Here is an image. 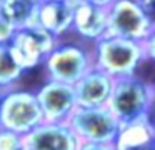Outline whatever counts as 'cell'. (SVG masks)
<instances>
[{"mask_svg":"<svg viewBox=\"0 0 155 150\" xmlns=\"http://www.w3.org/2000/svg\"><path fill=\"white\" fill-rule=\"evenodd\" d=\"M147 60L143 43L122 37L104 35L94 42L92 65L112 78L137 75V68Z\"/></svg>","mask_w":155,"mask_h":150,"instance_id":"cell-1","label":"cell"},{"mask_svg":"<svg viewBox=\"0 0 155 150\" xmlns=\"http://www.w3.org/2000/svg\"><path fill=\"white\" fill-rule=\"evenodd\" d=\"M155 100V88L150 82L137 75L115 78L107 108L120 122V125L150 118Z\"/></svg>","mask_w":155,"mask_h":150,"instance_id":"cell-2","label":"cell"},{"mask_svg":"<svg viewBox=\"0 0 155 150\" xmlns=\"http://www.w3.org/2000/svg\"><path fill=\"white\" fill-rule=\"evenodd\" d=\"M112 37L145 42L155 37V20L135 0H115L107 8V33Z\"/></svg>","mask_w":155,"mask_h":150,"instance_id":"cell-3","label":"cell"},{"mask_svg":"<svg viewBox=\"0 0 155 150\" xmlns=\"http://www.w3.org/2000/svg\"><path fill=\"white\" fill-rule=\"evenodd\" d=\"M67 123L80 142L94 143H114L122 127L107 107H75Z\"/></svg>","mask_w":155,"mask_h":150,"instance_id":"cell-4","label":"cell"},{"mask_svg":"<svg viewBox=\"0 0 155 150\" xmlns=\"http://www.w3.org/2000/svg\"><path fill=\"white\" fill-rule=\"evenodd\" d=\"M42 122L44 115L34 92L8 90L4 93L0 105V128L24 137Z\"/></svg>","mask_w":155,"mask_h":150,"instance_id":"cell-5","label":"cell"},{"mask_svg":"<svg viewBox=\"0 0 155 150\" xmlns=\"http://www.w3.org/2000/svg\"><path fill=\"white\" fill-rule=\"evenodd\" d=\"M57 38L40 27H22L17 28L8 42L10 52L24 72L42 65L48 53L55 48Z\"/></svg>","mask_w":155,"mask_h":150,"instance_id":"cell-6","label":"cell"},{"mask_svg":"<svg viewBox=\"0 0 155 150\" xmlns=\"http://www.w3.org/2000/svg\"><path fill=\"white\" fill-rule=\"evenodd\" d=\"M48 80L74 85L88 68H92V55L75 43H60L48 53L44 62Z\"/></svg>","mask_w":155,"mask_h":150,"instance_id":"cell-7","label":"cell"},{"mask_svg":"<svg viewBox=\"0 0 155 150\" xmlns=\"http://www.w3.org/2000/svg\"><path fill=\"white\" fill-rule=\"evenodd\" d=\"M35 98L44 115V122H67L68 115L77 107L74 87L47 80L35 92Z\"/></svg>","mask_w":155,"mask_h":150,"instance_id":"cell-8","label":"cell"},{"mask_svg":"<svg viewBox=\"0 0 155 150\" xmlns=\"http://www.w3.org/2000/svg\"><path fill=\"white\" fill-rule=\"evenodd\" d=\"M28 150H77V138L67 122H42L34 130L22 137Z\"/></svg>","mask_w":155,"mask_h":150,"instance_id":"cell-9","label":"cell"},{"mask_svg":"<svg viewBox=\"0 0 155 150\" xmlns=\"http://www.w3.org/2000/svg\"><path fill=\"white\" fill-rule=\"evenodd\" d=\"M74 8L67 0H35L27 27H40L58 38L72 28Z\"/></svg>","mask_w":155,"mask_h":150,"instance_id":"cell-10","label":"cell"},{"mask_svg":"<svg viewBox=\"0 0 155 150\" xmlns=\"http://www.w3.org/2000/svg\"><path fill=\"white\" fill-rule=\"evenodd\" d=\"M72 87L77 107H107L114 87V78L92 67Z\"/></svg>","mask_w":155,"mask_h":150,"instance_id":"cell-11","label":"cell"},{"mask_svg":"<svg viewBox=\"0 0 155 150\" xmlns=\"http://www.w3.org/2000/svg\"><path fill=\"white\" fill-rule=\"evenodd\" d=\"M74 8L72 30L87 40H98L107 33V8L85 0H67Z\"/></svg>","mask_w":155,"mask_h":150,"instance_id":"cell-12","label":"cell"},{"mask_svg":"<svg viewBox=\"0 0 155 150\" xmlns=\"http://www.w3.org/2000/svg\"><path fill=\"white\" fill-rule=\"evenodd\" d=\"M114 150H155V128L152 118L122 125L114 142Z\"/></svg>","mask_w":155,"mask_h":150,"instance_id":"cell-13","label":"cell"},{"mask_svg":"<svg viewBox=\"0 0 155 150\" xmlns=\"http://www.w3.org/2000/svg\"><path fill=\"white\" fill-rule=\"evenodd\" d=\"M35 0H0V18H4L15 28L28 25L34 12Z\"/></svg>","mask_w":155,"mask_h":150,"instance_id":"cell-14","label":"cell"},{"mask_svg":"<svg viewBox=\"0 0 155 150\" xmlns=\"http://www.w3.org/2000/svg\"><path fill=\"white\" fill-rule=\"evenodd\" d=\"M24 73L25 72L12 55L8 43H2L0 45V92L5 93L12 90Z\"/></svg>","mask_w":155,"mask_h":150,"instance_id":"cell-15","label":"cell"},{"mask_svg":"<svg viewBox=\"0 0 155 150\" xmlns=\"http://www.w3.org/2000/svg\"><path fill=\"white\" fill-rule=\"evenodd\" d=\"M22 147V137L10 130L0 128V150H18Z\"/></svg>","mask_w":155,"mask_h":150,"instance_id":"cell-16","label":"cell"},{"mask_svg":"<svg viewBox=\"0 0 155 150\" xmlns=\"http://www.w3.org/2000/svg\"><path fill=\"white\" fill-rule=\"evenodd\" d=\"M15 32H17V28H15L14 25H10L8 22H5L4 18H0V45L10 42Z\"/></svg>","mask_w":155,"mask_h":150,"instance_id":"cell-17","label":"cell"},{"mask_svg":"<svg viewBox=\"0 0 155 150\" xmlns=\"http://www.w3.org/2000/svg\"><path fill=\"white\" fill-rule=\"evenodd\" d=\"M77 150H114V143H94V142H80Z\"/></svg>","mask_w":155,"mask_h":150,"instance_id":"cell-18","label":"cell"},{"mask_svg":"<svg viewBox=\"0 0 155 150\" xmlns=\"http://www.w3.org/2000/svg\"><path fill=\"white\" fill-rule=\"evenodd\" d=\"M135 2L140 5V8L143 10V12H147L148 15L153 17V13H155V0H135Z\"/></svg>","mask_w":155,"mask_h":150,"instance_id":"cell-19","label":"cell"},{"mask_svg":"<svg viewBox=\"0 0 155 150\" xmlns=\"http://www.w3.org/2000/svg\"><path fill=\"white\" fill-rule=\"evenodd\" d=\"M88 3H94V5H98V7H104V8H108L115 0H85Z\"/></svg>","mask_w":155,"mask_h":150,"instance_id":"cell-20","label":"cell"},{"mask_svg":"<svg viewBox=\"0 0 155 150\" xmlns=\"http://www.w3.org/2000/svg\"><path fill=\"white\" fill-rule=\"evenodd\" d=\"M18 150H28V148H27V147L24 145V142H22V147H20V148H18Z\"/></svg>","mask_w":155,"mask_h":150,"instance_id":"cell-21","label":"cell"},{"mask_svg":"<svg viewBox=\"0 0 155 150\" xmlns=\"http://www.w3.org/2000/svg\"><path fill=\"white\" fill-rule=\"evenodd\" d=\"M2 98H4V92H0V105H2Z\"/></svg>","mask_w":155,"mask_h":150,"instance_id":"cell-22","label":"cell"}]
</instances>
